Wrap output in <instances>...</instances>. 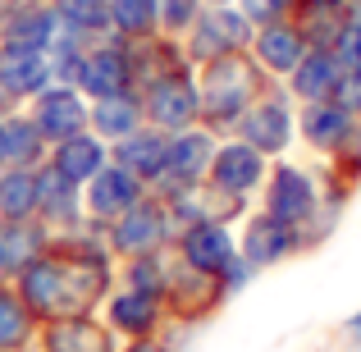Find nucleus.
Instances as JSON below:
<instances>
[{
    "mask_svg": "<svg viewBox=\"0 0 361 352\" xmlns=\"http://www.w3.org/2000/svg\"><path fill=\"white\" fill-rule=\"evenodd\" d=\"M174 243V220H169V206L160 202L156 193H147L142 202H133L119 220L106 224V247L119 261H133V256H156Z\"/></svg>",
    "mask_w": 361,
    "mask_h": 352,
    "instance_id": "f03ea898",
    "label": "nucleus"
},
{
    "mask_svg": "<svg viewBox=\"0 0 361 352\" xmlns=\"http://www.w3.org/2000/svg\"><path fill=\"white\" fill-rule=\"evenodd\" d=\"M37 352H119L115 329L92 316H60L37 325Z\"/></svg>",
    "mask_w": 361,
    "mask_h": 352,
    "instance_id": "2eb2a0df",
    "label": "nucleus"
},
{
    "mask_svg": "<svg viewBox=\"0 0 361 352\" xmlns=\"http://www.w3.org/2000/svg\"><path fill=\"white\" fill-rule=\"evenodd\" d=\"M55 37H60V18H55L51 0H9L0 9V42L5 46L51 51Z\"/></svg>",
    "mask_w": 361,
    "mask_h": 352,
    "instance_id": "ddd939ff",
    "label": "nucleus"
},
{
    "mask_svg": "<svg viewBox=\"0 0 361 352\" xmlns=\"http://www.w3.org/2000/svg\"><path fill=\"white\" fill-rule=\"evenodd\" d=\"M78 92L87 101L133 92V55H128V42H123V37L110 32V37H101V42L87 46L82 73H78Z\"/></svg>",
    "mask_w": 361,
    "mask_h": 352,
    "instance_id": "0eeeda50",
    "label": "nucleus"
},
{
    "mask_svg": "<svg viewBox=\"0 0 361 352\" xmlns=\"http://www.w3.org/2000/svg\"><path fill=\"white\" fill-rule=\"evenodd\" d=\"M14 352H37V348H14Z\"/></svg>",
    "mask_w": 361,
    "mask_h": 352,
    "instance_id": "58836bf2",
    "label": "nucleus"
},
{
    "mask_svg": "<svg viewBox=\"0 0 361 352\" xmlns=\"http://www.w3.org/2000/svg\"><path fill=\"white\" fill-rule=\"evenodd\" d=\"M46 165L60 169L69 183H87V178H97L101 169L110 165V142H101L97 133H73V138L55 142L51 156H46Z\"/></svg>",
    "mask_w": 361,
    "mask_h": 352,
    "instance_id": "aec40b11",
    "label": "nucleus"
},
{
    "mask_svg": "<svg viewBox=\"0 0 361 352\" xmlns=\"http://www.w3.org/2000/svg\"><path fill=\"white\" fill-rule=\"evenodd\" d=\"M142 97L137 92H123V97H101V101H92V110H87V133H97L101 142H123L128 133H137L142 128Z\"/></svg>",
    "mask_w": 361,
    "mask_h": 352,
    "instance_id": "393cba45",
    "label": "nucleus"
},
{
    "mask_svg": "<svg viewBox=\"0 0 361 352\" xmlns=\"http://www.w3.org/2000/svg\"><path fill=\"white\" fill-rule=\"evenodd\" d=\"M293 128H298V119H293V106H288V92L279 87H265L261 97L247 106V115L238 119V128H233V138H243L252 151H261L265 160L279 156V151H288L293 142Z\"/></svg>",
    "mask_w": 361,
    "mask_h": 352,
    "instance_id": "423d86ee",
    "label": "nucleus"
},
{
    "mask_svg": "<svg viewBox=\"0 0 361 352\" xmlns=\"http://www.w3.org/2000/svg\"><path fill=\"white\" fill-rule=\"evenodd\" d=\"M265 174H270V165H265L261 151H252L243 138H229V142H220V147H215V160H211L206 183L247 202V193H256V188L265 183Z\"/></svg>",
    "mask_w": 361,
    "mask_h": 352,
    "instance_id": "9b49d317",
    "label": "nucleus"
},
{
    "mask_svg": "<svg viewBox=\"0 0 361 352\" xmlns=\"http://www.w3.org/2000/svg\"><path fill=\"white\" fill-rule=\"evenodd\" d=\"M353 115H348L338 101H311V106H302L298 115V128H302V142L316 151H325V156H338V151L348 147V138H353Z\"/></svg>",
    "mask_w": 361,
    "mask_h": 352,
    "instance_id": "412c9836",
    "label": "nucleus"
},
{
    "mask_svg": "<svg viewBox=\"0 0 361 352\" xmlns=\"http://www.w3.org/2000/svg\"><path fill=\"white\" fill-rule=\"evenodd\" d=\"M334 101L348 110L353 119H361V69L357 73H343V83H338V92H334Z\"/></svg>",
    "mask_w": 361,
    "mask_h": 352,
    "instance_id": "473e14b6",
    "label": "nucleus"
},
{
    "mask_svg": "<svg viewBox=\"0 0 361 352\" xmlns=\"http://www.w3.org/2000/svg\"><path fill=\"white\" fill-rule=\"evenodd\" d=\"M197 69H202V73H197V92H202V128L215 133V138L238 128V119L247 115V106L270 87L265 73H261V64H256L247 51L220 55V60L197 64Z\"/></svg>",
    "mask_w": 361,
    "mask_h": 352,
    "instance_id": "f257e3e1",
    "label": "nucleus"
},
{
    "mask_svg": "<svg viewBox=\"0 0 361 352\" xmlns=\"http://www.w3.org/2000/svg\"><path fill=\"white\" fill-rule=\"evenodd\" d=\"M46 156H51V147L23 110L0 115V169H37Z\"/></svg>",
    "mask_w": 361,
    "mask_h": 352,
    "instance_id": "b1692460",
    "label": "nucleus"
},
{
    "mask_svg": "<svg viewBox=\"0 0 361 352\" xmlns=\"http://www.w3.org/2000/svg\"><path fill=\"white\" fill-rule=\"evenodd\" d=\"M252 37H256V28L238 14V5H215V9H202V14H197V23L188 28V37L178 46H183L188 64H211V60H220V55L247 51Z\"/></svg>",
    "mask_w": 361,
    "mask_h": 352,
    "instance_id": "20e7f679",
    "label": "nucleus"
},
{
    "mask_svg": "<svg viewBox=\"0 0 361 352\" xmlns=\"http://www.w3.org/2000/svg\"><path fill=\"white\" fill-rule=\"evenodd\" d=\"M233 5H238V14L252 28H265V23H283V18H293L298 0H233Z\"/></svg>",
    "mask_w": 361,
    "mask_h": 352,
    "instance_id": "7c9ffc66",
    "label": "nucleus"
},
{
    "mask_svg": "<svg viewBox=\"0 0 361 352\" xmlns=\"http://www.w3.org/2000/svg\"><path fill=\"white\" fill-rule=\"evenodd\" d=\"M202 9H215V5H233V0H197Z\"/></svg>",
    "mask_w": 361,
    "mask_h": 352,
    "instance_id": "e433bc0d",
    "label": "nucleus"
},
{
    "mask_svg": "<svg viewBox=\"0 0 361 352\" xmlns=\"http://www.w3.org/2000/svg\"><path fill=\"white\" fill-rule=\"evenodd\" d=\"M338 83H343V64L334 51H307L302 64L288 73V97H298L302 106L311 101H334Z\"/></svg>",
    "mask_w": 361,
    "mask_h": 352,
    "instance_id": "5701e85b",
    "label": "nucleus"
},
{
    "mask_svg": "<svg viewBox=\"0 0 361 352\" xmlns=\"http://www.w3.org/2000/svg\"><path fill=\"white\" fill-rule=\"evenodd\" d=\"M119 352H169L160 339H128V348H119Z\"/></svg>",
    "mask_w": 361,
    "mask_h": 352,
    "instance_id": "f704fd0d",
    "label": "nucleus"
},
{
    "mask_svg": "<svg viewBox=\"0 0 361 352\" xmlns=\"http://www.w3.org/2000/svg\"><path fill=\"white\" fill-rule=\"evenodd\" d=\"M302 247H307V238H302V229H293V224L274 220V215H252L247 220V229L238 238V256L252 270H265V265H279L288 261V256H298Z\"/></svg>",
    "mask_w": 361,
    "mask_h": 352,
    "instance_id": "9d476101",
    "label": "nucleus"
},
{
    "mask_svg": "<svg viewBox=\"0 0 361 352\" xmlns=\"http://www.w3.org/2000/svg\"><path fill=\"white\" fill-rule=\"evenodd\" d=\"M293 23L302 28V37H307L311 51H334L338 37H343L348 23H353V9H348V0H298Z\"/></svg>",
    "mask_w": 361,
    "mask_h": 352,
    "instance_id": "4be33fe9",
    "label": "nucleus"
},
{
    "mask_svg": "<svg viewBox=\"0 0 361 352\" xmlns=\"http://www.w3.org/2000/svg\"><path fill=\"white\" fill-rule=\"evenodd\" d=\"M265 215L302 229V238H307V247H311V224L320 220L316 178L298 165H270V174H265Z\"/></svg>",
    "mask_w": 361,
    "mask_h": 352,
    "instance_id": "39448f33",
    "label": "nucleus"
},
{
    "mask_svg": "<svg viewBox=\"0 0 361 352\" xmlns=\"http://www.w3.org/2000/svg\"><path fill=\"white\" fill-rule=\"evenodd\" d=\"M307 51L311 46H307V37H302V28L293 23V18L265 23V28H256V37H252V60L261 64V73H270V78H288Z\"/></svg>",
    "mask_w": 361,
    "mask_h": 352,
    "instance_id": "dca6fc26",
    "label": "nucleus"
},
{
    "mask_svg": "<svg viewBox=\"0 0 361 352\" xmlns=\"http://www.w3.org/2000/svg\"><path fill=\"white\" fill-rule=\"evenodd\" d=\"M110 160H115L119 169H128L137 183L151 188L160 174H165V165H169V133L142 123L137 133H128L123 142H115V147H110Z\"/></svg>",
    "mask_w": 361,
    "mask_h": 352,
    "instance_id": "f3484780",
    "label": "nucleus"
},
{
    "mask_svg": "<svg viewBox=\"0 0 361 352\" xmlns=\"http://www.w3.org/2000/svg\"><path fill=\"white\" fill-rule=\"evenodd\" d=\"M87 110H92V101L82 97L78 87H60V83H51L46 92H37V97L27 101V119L37 123L46 147L73 138V133H87Z\"/></svg>",
    "mask_w": 361,
    "mask_h": 352,
    "instance_id": "6e6552de",
    "label": "nucleus"
},
{
    "mask_svg": "<svg viewBox=\"0 0 361 352\" xmlns=\"http://www.w3.org/2000/svg\"><path fill=\"white\" fill-rule=\"evenodd\" d=\"M197 14H202V5H197V0H156V32L183 42L188 28L197 23Z\"/></svg>",
    "mask_w": 361,
    "mask_h": 352,
    "instance_id": "c756f323",
    "label": "nucleus"
},
{
    "mask_svg": "<svg viewBox=\"0 0 361 352\" xmlns=\"http://www.w3.org/2000/svg\"><path fill=\"white\" fill-rule=\"evenodd\" d=\"M110 32L123 42L156 37V0H110Z\"/></svg>",
    "mask_w": 361,
    "mask_h": 352,
    "instance_id": "c85d7f7f",
    "label": "nucleus"
},
{
    "mask_svg": "<svg viewBox=\"0 0 361 352\" xmlns=\"http://www.w3.org/2000/svg\"><path fill=\"white\" fill-rule=\"evenodd\" d=\"M0 220H37V169H0Z\"/></svg>",
    "mask_w": 361,
    "mask_h": 352,
    "instance_id": "cd10ccee",
    "label": "nucleus"
},
{
    "mask_svg": "<svg viewBox=\"0 0 361 352\" xmlns=\"http://www.w3.org/2000/svg\"><path fill=\"white\" fill-rule=\"evenodd\" d=\"M137 97H142V119H147L151 128L169 133V138L202 123V92H197V73L192 69L169 73V78L151 83L147 92H137Z\"/></svg>",
    "mask_w": 361,
    "mask_h": 352,
    "instance_id": "7ed1b4c3",
    "label": "nucleus"
},
{
    "mask_svg": "<svg viewBox=\"0 0 361 352\" xmlns=\"http://www.w3.org/2000/svg\"><path fill=\"white\" fill-rule=\"evenodd\" d=\"M338 160H343L348 169H357V174H361V119L353 123V138H348V147L338 151Z\"/></svg>",
    "mask_w": 361,
    "mask_h": 352,
    "instance_id": "72a5a7b5",
    "label": "nucleus"
},
{
    "mask_svg": "<svg viewBox=\"0 0 361 352\" xmlns=\"http://www.w3.org/2000/svg\"><path fill=\"white\" fill-rule=\"evenodd\" d=\"M51 9L64 32L82 37V42L110 37V0H51Z\"/></svg>",
    "mask_w": 361,
    "mask_h": 352,
    "instance_id": "a878e982",
    "label": "nucleus"
},
{
    "mask_svg": "<svg viewBox=\"0 0 361 352\" xmlns=\"http://www.w3.org/2000/svg\"><path fill=\"white\" fill-rule=\"evenodd\" d=\"M106 325L128 339H156V329L165 325V302L137 289H119L106 302Z\"/></svg>",
    "mask_w": 361,
    "mask_h": 352,
    "instance_id": "6ab92c4d",
    "label": "nucleus"
},
{
    "mask_svg": "<svg viewBox=\"0 0 361 352\" xmlns=\"http://www.w3.org/2000/svg\"><path fill=\"white\" fill-rule=\"evenodd\" d=\"M348 9H353V18L361 23V0H348Z\"/></svg>",
    "mask_w": 361,
    "mask_h": 352,
    "instance_id": "4c0bfd02",
    "label": "nucleus"
},
{
    "mask_svg": "<svg viewBox=\"0 0 361 352\" xmlns=\"http://www.w3.org/2000/svg\"><path fill=\"white\" fill-rule=\"evenodd\" d=\"M142 197H147V183H137L128 169H119L115 160H110L97 178L82 183V215L97 220V224H110V220H119L133 202H142Z\"/></svg>",
    "mask_w": 361,
    "mask_h": 352,
    "instance_id": "f8f14e48",
    "label": "nucleus"
},
{
    "mask_svg": "<svg viewBox=\"0 0 361 352\" xmlns=\"http://www.w3.org/2000/svg\"><path fill=\"white\" fill-rule=\"evenodd\" d=\"M46 247L51 229L42 220H0V284H14Z\"/></svg>",
    "mask_w": 361,
    "mask_h": 352,
    "instance_id": "a211bd4d",
    "label": "nucleus"
},
{
    "mask_svg": "<svg viewBox=\"0 0 361 352\" xmlns=\"http://www.w3.org/2000/svg\"><path fill=\"white\" fill-rule=\"evenodd\" d=\"M174 247H178V261L197 274H211L220 279L229 270V261L238 256V238L229 233V224H215V220H202V224H188V229L174 233Z\"/></svg>",
    "mask_w": 361,
    "mask_h": 352,
    "instance_id": "1a4fd4ad",
    "label": "nucleus"
},
{
    "mask_svg": "<svg viewBox=\"0 0 361 352\" xmlns=\"http://www.w3.org/2000/svg\"><path fill=\"white\" fill-rule=\"evenodd\" d=\"M32 339H37V316L23 307L14 284H0V352L32 348Z\"/></svg>",
    "mask_w": 361,
    "mask_h": 352,
    "instance_id": "bb28decb",
    "label": "nucleus"
},
{
    "mask_svg": "<svg viewBox=\"0 0 361 352\" xmlns=\"http://www.w3.org/2000/svg\"><path fill=\"white\" fill-rule=\"evenodd\" d=\"M37 220L51 233H69L87 220V215H82V188L69 183V178H64L60 169H51L46 160L37 165Z\"/></svg>",
    "mask_w": 361,
    "mask_h": 352,
    "instance_id": "4468645a",
    "label": "nucleus"
},
{
    "mask_svg": "<svg viewBox=\"0 0 361 352\" xmlns=\"http://www.w3.org/2000/svg\"><path fill=\"white\" fill-rule=\"evenodd\" d=\"M343 334H348V339H353V344L361 348V311H357V316H353V320L343 325Z\"/></svg>",
    "mask_w": 361,
    "mask_h": 352,
    "instance_id": "c9c22d12",
    "label": "nucleus"
},
{
    "mask_svg": "<svg viewBox=\"0 0 361 352\" xmlns=\"http://www.w3.org/2000/svg\"><path fill=\"white\" fill-rule=\"evenodd\" d=\"M334 55H338V64H343V73H357L361 69V23H357V18L348 23V32L338 37Z\"/></svg>",
    "mask_w": 361,
    "mask_h": 352,
    "instance_id": "2f4dec72",
    "label": "nucleus"
}]
</instances>
